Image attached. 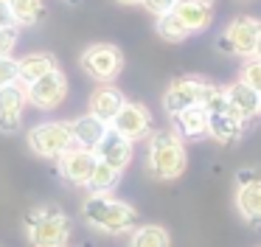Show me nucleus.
Returning a JSON list of instances; mask_svg holds the SVG:
<instances>
[{
    "label": "nucleus",
    "instance_id": "nucleus-15",
    "mask_svg": "<svg viewBox=\"0 0 261 247\" xmlns=\"http://www.w3.org/2000/svg\"><path fill=\"white\" fill-rule=\"evenodd\" d=\"M174 132L180 138H191V140H199L208 135V124H211V112L205 110L202 104H194V107H186V110L174 112Z\"/></svg>",
    "mask_w": 261,
    "mask_h": 247
},
{
    "label": "nucleus",
    "instance_id": "nucleus-4",
    "mask_svg": "<svg viewBox=\"0 0 261 247\" xmlns=\"http://www.w3.org/2000/svg\"><path fill=\"white\" fill-rule=\"evenodd\" d=\"M79 67L90 79H96V82H101V84H110L121 70H124V54H121L118 45H110V42L87 45L79 56Z\"/></svg>",
    "mask_w": 261,
    "mask_h": 247
},
{
    "label": "nucleus",
    "instance_id": "nucleus-14",
    "mask_svg": "<svg viewBox=\"0 0 261 247\" xmlns=\"http://www.w3.org/2000/svg\"><path fill=\"white\" fill-rule=\"evenodd\" d=\"M96 157L104 163H110V166L118 168V171H124L132 163V140H126L124 135H118L115 129H107L104 140L96 146Z\"/></svg>",
    "mask_w": 261,
    "mask_h": 247
},
{
    "label": "nucleus",
    "instance_id": "nucleus-27",
    "mask_svg": "<svg viewBox=\"0 0 261 247\" xmlns=\"http://www.w3.org/2000/svg\"><path fill=\"white\" fill-rule=\"evenodd\" d=\"M17 39H20V28H17V26L0 28V56H12Z\"/></svg>",
    "mask_w": 261,
    "mask_h": 247
},
{
    "label": "nucleus",
    "instance_id": "nucleus-30",
    "mask_svg": "<svg viewBox=\"0 0 261 247\" xmlns=\"http://www.w3.org/2000/svg\"><path fill=\"white\" fill-rule=\"evenodd\" d=\"M255 56L261 59V28H258V39H255Z\"/></svg>",
    "mask_w": 261,
    "mask_h": 247
},
{
    "label": "nucleus",
    "instance_id": "nucleus-1",
    "mask_svg": "<svg viewBox=\"0 0 261 247\" xmlns=\"http://www.w3.org/2000/svg\"><path fill=\"white\" fill-rule=\"evenodd\" d=\"M82 216L98 233L121 236L132 233L138 225V211L124 200H115L110 194H90L82 202Z\"/></svg>",
    "mask_w": 261,
    "mask_h": 247
},
{
    "label": "nucleus",
    "instance_id": "nucleus-20",
    "mask_svg": "<svg viewBox=\"0 0 261 247\" xmlns=\"http://www.w3.org/2000/svg\"><path fill=\"white\" fill-rule=\"evenodd\" d=\"M20 65V84H31L37 79L48 76L51 70H57V59L54 54H25L23 59H17Z\"/></svg>",
    "mask_w": 261,
    "mask_h": 247
},
{
    "label": "nucleus",
    "instance_id": "nucleus-2",
    "mask_svg": "<svg viewBox=\"0 0 261 247\" xmlns=\"http://www.w3.org/2000/svg\"><path fill=\"white\" fill-rule=\"evenodd\" d=\"M186 143L174 129H158L149 135L146 149V171L154 180H177L186 171Z\"/></svg>",
    "mask_w": 261,
    "mask_h": 247
},
{
    "label": "nucleus",
    "instance_id": "nucleus-19",
    "mask_svg": "<svg viewBox=\"0 0 261 247\" xmlns=\"http://www.w3.org/2000/svg\"><path fill=\"white\" fill-rule=\"evenodd\" d=\"M244 121L236 118L233 112H211V124H208V138H214L216 143H233L242 138Z\"/></svg>",
    "mask_w": 261,
    "mask_h": 247
},
{
    "label": "nucleus",
    "instance_id": "nucleus-28",
    "mask_svg": "<svg viewBox=\"0 0 261 247\" xmlns=\"http://www.w3.org/2000/svg\"><path fill=\"white\" fill-rule=\"evenodd\" d=\"M141 6L149 11V14L160 17V14H169V11L177 6V0H141Z\"/></svg>",
    "mask_w": 261,
    "mask_h": 247
},
{
    "label": "nucleus",
    "instance_id": "nucleus-21",
    "mask_svg": "<svg viewBox=\"0 0 261 247\" xmlns=\"http://www.w3.org/2000/svg\"><path fill=\"white\" fill-rule=\"evenodd\" d=\"M17 28H31L45 20V0H6Z\"/></svg>",
    "mask_w": 261,
    "mask_h": 247
},
{
    "label": "nucleus",
    "instance_id": "nucleus-33",
    "mask_svg": "<svg viewBox=\"0 0 261 247\" xmlns=\"http://www.w3.org/2000/svg\"><path fill=\"white\" fill-rule=\"evenodd\" d=\"M65 247H68V244H65Z\"/></svg>",
    "mask_w": 261,
    "mask_h": 247
},
{
    "label": "nucleus",
    "instance_id": "nucleus-22",
    "mask_svg": "<svg viewBox=\"0 0 261 247\" xmlns=\"http://www.w3.org/2000/svg\"><path fill=\"white\" fill-rule=\"evenodd\" d=\"M129 247H171V236L163 225H141L129 233Z\"/></svg>",
    "mask_w": 261,
    "mask_h": 247
},
{
    "label": "nucleus",
    "instance_id": "nucleus-12",
    "mask_svg": "<svg viewBox=\"0 0 261 247\" xmlns=\"http://www.w3.org/2000/svg\"><path fill=\"white\" fill-rule=\"evenodd\" d=\"M59 160V174H62L68 183L73 185H87V180H90L93 168H96L98 157L93 149H82V146H70L68 152H65L62 157H57Z\"/></svg>",
    "mask_w": 261,
    "mask_h": 247
},
{
    "label": "nucleus",
    "instance_id": "nucleus-16",
    "mask_svg": "<svg viewBox=\"0 0 261 247\" xmlns=\"http://www.w3.org/2000/svg\"><path fill=\"white\" fill-rule=\"evenodd\" d=\"M124 104H126V98L118 87H113V84H98L90 95V115H96L104 124H113V118L121 112Z\"/></svg>",
    "mask_w": 261,
    "mask_h": 247
},
{
    "label": "nucleus",
    "instance_id": "nucleus-5",
    "mask_svg": "<svg viewBox=\"0 0 261 247\" xmlns=\"http://www.w3.org/2000/svg\"><path fill=\"white\" fill-rule=\"evenodd\" d=\"M29 146L40 157H62L73 146L70 121H45L29 129Z\"/></svg>",
    "mask_w": 261,
    "mask_h": 247
},
{
    "label": "nucleus",
    "instance_id": "nucleus-3",
    "mask_svg": "<svg viewBox=\"0 0 261 247\" xmlns=\"http://www.w3.org/2000/svg\"><path fill=\"white\" fill-rule=\"evenodd\" d=\"M31 247H65L70 239V219L62 208L42 205L25 219Z\"/></svg>",
    "mask_w": 261,
    "mask_h": 247
},
{
    "label": "nucleus",
    "instance_id": "nucleus-13",
    "mask_svg": "<svg viewBox=\"0 0 261 247\" xmlns=\"http://www.w3.org/2000/svg\"><path fill=\"white\" fill-rule=\"evenodd\" d=\"M225 98H227V112H233L242 121H250L261 112V93L253 90L250 84H244L242 79L225 87Z\"/></svg>",
    "mask_w": 261,
    "mask_h": 247
},
{
    "label": "nucleus",
    "instance_id": "nucleus-26",
    "mask_svg": "<svg viewBox=\"0 0 261 247\" xmlns=\"http://www.w3.org/2000/svg\"><path fill=\"white\" fill-rule=\"evenodd\" d=\"M20 82V65L14 56H0V87Z\"/></svg>",
    "mask_w": 261,
    "mask_h": 247
},
{
    "label": "nucleus",
    "instance_id": "nucleus-23",
    "mask_svg": "<svg viewBox=\"0 0 261 247\" xmlns=\"http://www.w3.org/2000/svg\"><path fill=\"white\" fill-rule=\"evenodd\" d=\"M118 180H121V171H118V168H113L110 163L98 160L85 188L90 191V194H110V191L118 185Z\"/></svg>",
    "mask_w": 261,
    "mask_h": 247
},
{
    "label": "nucleus",
    "instance_id": "nucleus-8",
    "mask_svg": "<svg viewBox=\"0 0 261 247\" xmlns=\"http://www.w3.org/2000/svg\"><path fill=\"white\" fill-rule=\"evenodd\" d=\"M205 87H208V79H199V76H180L166 87L163 93V107L169 115L186 110V107L194 104H202V95Z\"/></svg>",
    "mask_w": 261,
    "mask_h": 247
},
{
    "label": "nucleus",
    "instance_id": "nucleus-11",
    "mask_svg": "<svg viewBox=\"0 0 261 247\" xmlns=\"http://www.w3.org/2000/svg\"><path fill=\"white\" fill-rule=\"evenodd\" d=\"M25 84L14 82L0 87V132H17L23 127V112H25Z\"/></svg>",
    "mask_w": 261,
    "mask_h": 247
},
{
    "label": "nucleus",
    "instance_id": "nucleus-9",
    "mask_svg": "<svg viewBox=\"0 0 261 247\" xmlns=\"http://www.w3.org/2000/svg\"><path fill=\"white\" fill-rule=\"evenodd\" d=\"M236 208L247 222H261V171L244 168L236 174Z\"/></svg>",
    "mask_w": 261,
    "mask_h": 247
},
{
    "label": "nucleus",
    "instance_id": "nucleus-24",
    "mask_svg": "<svg viewBox=\"0 0 261 247\" xmlns=\"http://www.w3.org/2000/svg\"><path fill=\"white\" fill-rule=\"evenodd\" d=\"M158 34H160V39H166V42H182V39L191 37V34H188V28L177 20L174 11L158 17Z\"/></svg>",
    "mask_w": 261,
    "mask_h": 247
},
{
    "label": "nucleus",
    "instance_id": "nucleus-25",
    "mask_svg": "<svg viewBox=\"0 0 261 247\" xmlns=\"http://www.w3.org/2000/svg\"><path fill=\"white\" fill-rule=\"evenodd\" d=\"M242 79L244 84H250L253 90H258L261 93V59L258 56H250L247 62H244V67H242Z\"/></svg>",
    "mask_w": 261,
    "mask_h": 247
},
{
    "label": "nucleus",
    "instance_id": "nucleus-29",
    "mask_svg": "<svg viewBox=\"0 0 261 247\" xmlns=\"http://www.w3.org/2000/svg\"><path fill=\"white\" fill-rule=\"evenodd\" d=\"M9 26H14V20H12V9H9L6 0H0V28H9Z\"/></svg>",
    "mask_w": 261,
    "mask_h": 247
},
{
    "label": "nucleus",
    "instance_id": "nucleus-10",
    "mask_svg": "<svg viewBox=\"0 0 261 247\" xmlns=\"http://www.w3.org/2000/svg\"><path fill=\"white\" fill-rule=\"evenodd\" d=\"M110 129H115V132L124 135L126 140H132V143H135V140H143L146 135H152V112L143 104H138V101H126V104L121 107V112L113 118Z\"/></svg>",
    "mask_w": 261,
    "mask_h": 247
},
{
    "label": "nucleus",
    "instance_id": "nucleus-6",
    "mask_svg": "<svg viewBox=\"0 0 261 247\" xmlns=\"http://www.w3.org/2000/svg\"><path fill=\"white\" fill-rule=\"evenodd\" d=\"M258 28L261 22L255 17H236L230 26L222 31L219 37V48L225 54H233V56H255V39H258Z\"/></svg>",
    "mask_w": 261,
    "mask_h": 247
},
{
    "label": "nucleus",
    "instance_id": "nucleus-18",
    "mask_svg": "<svg viewBox=\"0 0 261 247\" xmlns=\"http://www.w3.org/2000/svg\"><path fill=\"white\" fill-rule=\"evenodd\" d=\"M70 129H73V146H82V149H93L96 152V146L104 140V135H107L110 124L98 121L96 115H79L73 124H70Z\"/></svg>",
    "mask_w": 261,
    "mask_h": 247
},
{
    "label": "nucleus",
    "instance_id": "nucleus-7",
    "mask_svg": "<svg viewBox=\"0 0 261 247\" xmlns=\"http://www.w3.org/2000/svg\"><path fill=\"white\" fill-rule=\"evenodd\" d=\"M25 98H29V104H34L37 110H57V107L68 98V79H65V73L57 67V70H51L48 76L25 84Z\"/></svg>",
    "mask_w": 261,
    "mask_h": 247
},
{
    "label": "nucleus",
    "instance_id": "nucleus-17",
    "mask_svg": "<svg viewBox=\"0 0 261 247\" xmlns=\"http://www.w3.org/2000/svg\"><path fill=\"white\" fill-rule=\"evenodd\" d=\"M171 11L188 28V34H202L211 26V20H214V6L194 3V0H177V6Z\"/></svg>",
    "mask_w": 261,
    "mask_h": 247
},
{
    "label": "nucleus",
    "instance_id": "nucleus-32",
    "mask_svg": "<svg viewBox=\"0 0 261 247\" xmlns=\"http://www.w3.org/2000/svg\"><path fill=\"white\" fill-rule=\"evenodd\" d=\"M194 3H205V6H214V0H194Z\"/></svg>",
    "mask_w": 261,
    "mask_h": 247
},
{
    "label": "nucleus",
    "instance_id": "nucleus-31",
    "mask_svg": "<svg viewBox=\"0 0 261 247\" xmlns=\"http://www.w3.org/2000/svg\"><path fill=\"white\" fill-rule=\"evenodd\" d=\"M115 3H121V6H141V0H115Z\"/></svg>",
    "mask_w": 261,
    "mask_h": 247
}]
</instances>
